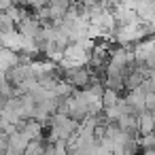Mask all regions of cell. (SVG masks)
<instances>
[{
    "mask_svg": "<svg viewBox=\"0 0 155 155\" xmlns=\"http://www.w3.org/2000/svg\"><path fill=\"white\" fill-rule=\"evenodd\" d=\"M45 142L43 140H32L30 144H28V149H26V155H43L45 153Z\"/></svg>",
    "mask_w": 155,
    "mask_h": 155,
    "instance_id": "30bf717a",
    "label": "cell"
},
{
    "mask_svg": "<svg viewBox=\"0 0 155 155\" xmlns=\"http://www.w3.org/2000/svg\"><path fill=\"white\" fill-rule=\"evenodd\" d=\"M123 98L119 96V91H115V89H106L104 91V96H102V104H104V108H113V106H119V102H121Z\"/></svg>",
    "mask_w": 155,
    "mask_h": 155,
    "instance_id": "9c48e42d",
    "label": "cell"
},
{
    "mask_svg": "<svg viewBox=\"0 0 155 155\" xmlns=\"http://www.w3.org/2000/svg\"><path fill=\"white\" fill-rule=\"evenodd\" d=\"M138 147H140L142 151L155 149V132H153V134H147V136H140V138H138Z\"/></svg>",
    "mask_w": 155,
    "mask_h": 155,
    "instance_id": "8fae6325",
    "label": "cell"
},
{
    "mask_svg": "<svg viewBox=\"0 0 155 155\" xmlns=\"http://www.w3.org/2000/svg\"><path fill=\"white\" fill-rule=\"evenodd\" d=\"M123 98H125V102L130 104V108H132L136 115H140L142 110H147V91H144L142 87L127 91V96H123Z\"/></svg>",
    "mask_w": 155,
    "mask_h": 155,
    "instance_id": "277c9868",
    "label": "cell"
},
{
    "mask_svg": "<svg viewBox=\"0 0 155 155\" xmlns=\"http://www.w3.org/2000/svg\"><path fill=\"white\" fill-rule=\"evenodd\" d=\"M0 41H2V47H7V49H11V51H15V53H21V51H24L26 38L19 34V30H15V32H11V34H0Z\"/></svg>",
    "mask_w": 155,
    "mask_h": 155,
    "instance_id": "5b68a950",
    "label": "cell"
},
{
    "mask_svg": "<svg viewBox=\"0 0 155 155\" xmlns=\"http://www.w3.org/2000/svg\"><path fill=\"white\" fill-rule=\"evenodd\" d=\"M155 132V115L151 110H142L138 115V134L147 136V134H153Z\"/></svg>",
    "mask_w": 155,
    "mask_h": 155,
    "instance_id": "ba28073f",
    "label": "cell"
},
{
    "mask_svg": "<svg viewBox=\"0 0 155 155\" xmlns=\"http://www.w3.org/2000/svg\"><path fill=\"white\" fill-rule=\"evenodd\" d=\"M15 66H19V53L2 47V49H0V70H2V74H7Z\"/></svg>",
    "mask_w": 155,
    "mask_h": 155,
    "instance_id": "8992f818",
    "label": "cell"
},
{
    "mask_svg": "<svg viewBox=\"0 0 155 155\" xmlns=\"http://www.w3.org/2000/svg\"><path fill=\"white\" fill-rule=\"evenodd\" d=\"M43 123L41 121H36V119H28V121H24L21 125H19V130L30 138V140H43Z\"/></svg>",
    "mask_w": 155,
    "mask_h": 155,
    "instance_id": "52a82bcc",
    "label": "cell"
},
{
    "mask_svg": "<svg viewBox=\"0 0 155 155\" xmlns=\"http://www.w3.org/2000/svg\"><path fill=\"white\" fill-rule=\"evenodd\" d=\"M43 155H58V151H55V144L47 142V147H45V153H43Z\"/></svg>",
    "mask_w": 155,
    "mask_h": 155,
    "instance_id": "4fadbf2b",
    "label": "cell"
},
{
    "mask_svg": "<svg viewBox=\"0 0 155 155\" xmlns=\"http://www.w3.org/2000/svg\"><path fill=\"white\" fill-rule=\"evenodd\" d=\"M21 7H28V9H34V11H41L45 7H49V0H19Z\"/></svg>",
    "mask_w": 155,
    "mask_h": 155,
    "instance_id": "7c38bea8",
    "label": "cell"
},
{
    "mask_svg": "<svg viewBox=\"0 0 155 155\" xmlns=\"http://www.w3.org/2000/svg\"><path fill=\"white\" fill-rule=\"evenodd\" d=\"M134 55H136L138 64H142L149 70H153L155 68V36H149V38L140 41L134 47Z\"/></svg>",
    "mask_w": 155,
    "mask_h": 155,
    "instance_id": "6da1fadb",
    "label": "cell"
},
{
    "mask_svg": "<svg viewBox=\"0 0 155 155\" xmlns=\"http://www.w3.org/2000/svg\"><path fill=\"white\" fill-rule=\"evenodd\" d=\"M62 70V68H60ZM64 72V79H68L74 87H89L91 83H94V72L89 70V68H70V70H62Z\"/></svg>",
    "mask_w": 155,
    "mask_h": 155,
    "instance_id": "7a4b0ae2",
    "label": "cell"
},
{
    "mask_svg": "<svg viewBox=\"0 0 155 155\" xmlns=\"http://www.w3.org/2000/svg\"><path fill=\"white\" fill-rule=\"evenodd\" d=\"M17 30H19V34L24 36V38H30V41H36L38 38V34H41V30H43V24L36 19V17H26L19 26H17Z\"/></svg>",
    "mask_w": 155,
    "mask_h": 155,
    "instance_id": "3957f363",
    "label": "cell"
}]
</instances>
